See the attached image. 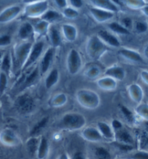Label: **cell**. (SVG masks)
Wrapping results in <instances>:
<instances>
[{
  "label": "cell",
  "instance_id": "ac0fdd59",
  "mask_svg": "<svg viewBox=\"0 0 148 159\" xmlns=\"http://www.w3.org/2000/svg\"><path fill=\"white\" fill-rule=\"evenodd\" d=\"M35 34L34 27L29 22H25L21 24L18 30V36L23 42H28L33 37Z\"/></svg>",
  "mask_w": 148,
  "mask_h": 159
},
{
  "label": "cell",
  "instance_id": "7a4b0ae2",
  "mask_svg": "<svg viewBox=\"0 0 148 159\" xmlns=\"http://www.w3.org/2000/svg\"><path fill=\"white\" fill-rule=\"evenodd\" d=\"M34 43L31 41L23 42L14 47L12 61L15 70H22L31 51Z\"/></svg>",
  "mask_w": 148,
  "mask_h": 159
},
{
  "label": "cell",
  "instance_id": "ba28073f",
  "mask_svg": "<svg viewBox=\"0 0 148 159\" xmlns=\"http://www.w3.org/2000/svg\"><path fill=\"white\" fill-rule=\"evenodd\" d=\"M48 10V2L46 1L30 2L25 9V14L29 18L41 17Z\"/></svg>",
  "mask_w": 148,
  "mask_h": 159
},
{
  "label": "cell",
  "instance_id": "f6af8a7d",
  "mask_svg": "<svg viewBox=\"0 0 148 159\" xmlns=\"http://www.w3.org/2000/svg\"><path fill=\"white\" fill-rule=\"evenodd\" d=\"M147 24L144 22H137L135 25V29L138 33H145L147 30Z\"/></svg>",
  "mask_w": 148,
  "mask_h": 159
},
{
  "label": "cell",
  "instance_id": "3957f363",
  "mask_svg": "<svg viewBox=\"0 0 148 159\" xmlns=\"http://www.w3.org/2000/svg\"><path fill=\"white\" fill-rule=\"evenodd\" d=\"M76 98L78 104L84 108L94 110L100 106V96L93 90L88 89L78 90Z\"/></svg>",
  "mask_w": 148,
  "mask_h": 159
},
{
  "label": "cell",
  "instance_id": "7bdbcfd3",
  "mask_svg": "<svg viewBox=\"0 0 148 159\" xmlns=\"http://www.w3.org/2000/svg\"><path fill=\"white\" fill-rule=\"evenodd\" d=\"M145 2L144 1H128L126 2V5L133 9H141L146 5Z\"/></svg>",
  "mask_w": 148,
  "mask_h": 159
},
{
  "label": "cell",
  "instance_id": "7dc6e473",
  "mask_svg": "<svg viewBox=\"0 0 148 159\" xmlns=\"http://www.w3.org/2000/svg\"><path fill=\"white\" fill-rule=\"evenodd\" d=\"M121 25H123L126 29L129 30V29L132 25V20L130 18H124L123 19H122Z\"/></svg>",
  "mask_w": 148,
  "mask_h": 159
},
{
  "label": "cell",
  "instance_id": "44dd1931",
  "mask_svg": "<svg viewBox=\"0 0 148 159\" xmlns=\"http://www.w3.org/2000/svg\"><path fill=\"white\" fill-rule=\"evenodd\" d=\"M128 92L132 100L137 104H140L144 98V92L140 86L137 84H131L128 87Z\"/></svg>",
  "mask_w": 148,
  "mask_h": 159
},
{
  "label": "cell",
  "instance_id": "9c48e42d",
  "mask_svg": "<svg viewBox=\"0 0 148 159\" xmlns=\"http://www.w3.org/2000/svg\"><path fill=\"white\" fill-rule=\"evenodd\" d=\"M0 142L4 145L15 147L20 143V139L13 130L7 128L0 132Z\"/></svg>",
  "mask_w": 148,
  "mask_h": 159
},
{
  "label": "cell",
  "instance_id": "e0dca14e",
  "mask_svg": "<svg viewBox=\"0 0 148 159\" xmlns=\"http://www.w3.org/2000/svg\"><path fill=\"white\" fill-rule=\"evenodd\" d=\"M42 76L39 71V68H38V65L36 66L34 69L32 70L29 74L25 77L23 83L21 85V90L25 89L27 88H29L36 84L37 81L39 79L40 76Z\"/></svg>",
  "mask_w": 148,
  "mask_h": 159
},
{
  "label": "cell",
  "instance_id": "4dcf8cb0",
  "mask_svg": "<svg viewBox=\"0 0 148 159\" xmlns=\"http://www.w3.org/2000/svg\"><path fill=\"white\" fill-rule=\"evenodd\" d=\"M108 29L110 30L113 33L119 34V35H129L130 31L126 28H124L123 25H121V23L117 22H111L108 24Z\"/></svg>",
  "mask_w": 148,
  "mask_h": 159
},
{
  "label": "cell",
  "instance_id": "f35d334b",
  "mask_svg": "<svg viewBox=\"0 0 148 159\" xmlns=\"http://www.w3.org/2000/svg\"><path fill=\"white\" fill-rule=\"evenodd\" d=\"M63 16L68 19H75L78 16V12L71 7H68L63 10Z\"/></svg>",
  "mask_w": 148,
  "mask_h": 159
},
{
  "label": "cell",
  "instance_id": "ffe728a7",
  "mask_svg": "<svg viewBox=\"0 0 148 159\" xmlns=\"http://www.w3.org/2000/svg\"><path fill=\"white\" fill-rule=\"evenodd\" d=\"M119 54L121 57H123L127 61L132 63H141L143 62V58L141 55L137 51L132 50L130 49L122 48L119 51Z\"/></svg>",
  "mask_w": 148,
  "mask_h": 159
},
{
  "label": "cell",
  "instance_id": "4316f807",
  "mask_svg": "<svg viewBox=\"0 0 148 159\" xmlns=\"http://www.w3.org/2000/svg\"><path fill=\"white\" fill-rule=\"evenodd\" d=\"M49 143L47 139L45 137H42L40 138L39 144L37 152H36V157L38 159H46L49 153Z\"/></svg>",
  "mask_w": 148,
  "mask_h": 159
},
{
  "label": "cell",
  "instance_id": "ee69618b",
  "mask_svg": "<svg viewBox=\"0 0 148 159\" xmlns=\"http://www.w3.org/2000/svg\"><path fill=\"white\" fill-rule=\"evenodd\" d=\"M12 39L10 36L4 34V35L0 36V47H7L11 44Z\"/></svg>",
  "mask_w": 148,
  "mask_h": 159
},
{
  "label": "cell",
  "instance_id": "5bb4252c",
  "mask_svg": "<svg viewBox=\"0 0 148 159\" xmlns=\"http://www.w3.org/2000/svg\"><path fill=\"white\" fill-rule=\"evenodd\" d=\"M81 136L86 141L91 143H100L104 140L97 129L94 127H84L81 132Z\"/></svg>",
  "mask_w": 148,
  "mask_h": 159
},
{
  "label": "cell",
  "instance_id": "ab89813d",
  "mask_svg": "<svg viewBox=\"0 0 148 159\" xmlns=\"http://www.w3.org/2000/svg\"><path fill=\"white\" fill-rule=\"evenodd\" d=\"M7 75L0 71V96L2 95L7 87Z\"/></svg>",
  "mask_w": 148,
  "mask_h": 159
},
{
  "label": "cell",
  "instance_id": "1f68e13d",
  "mask_svg": "<svg viewBox=\"0 0 148 159\" xmlns=\"http://www.w3.org/2000/svg\"><path fill=\"white\" fill-rule=\"evenodd\" d=\"M12 57L10 56L9 53H6L5 55H3L1 65H0V69H1V72H3L8 75L10 73V70L12 68Z\"/></svg>",
  "mask_w": 148,
  "mask_h": 159
},
{
  "label": "cell",
  "instance_id": "681fc988",
  "mask_svg": "<svg viewBox=\"0 0 148 159\" xmlns=\"http://www.w3.org/2000/svg\"><path fill=\"white\" fill-rule=\"evenodd\" d=\"M55 5H56L57 7L59 8H61V9L64 10L65 8H66L68 7V2L67 1H65V0H63V1H62V0H57V1H55Z\"/></svg>",
  "mask_w": 148,
  "mask_h": 159
},
{
  "label": "cell",
  "instance_id": "f5cc1de1",
  "mask_svg": "<svg viewBox=\"0 0 148 159\" xmlns=\"http://www.w3.org/2000/svg\"><path fill=\"white\" fill-rule=\"evenodd\" d=\"M141 12L145 15L146 16H148V4L147 3L144 7L141 9Z\"/></svg>",
  "mask_w": 148,
  "mask_h": 159
},
{
  "label": "cell",
  "instance_id": "30bf717a",
  "mask_svg": "<svg viewBox=\"0 0 148 159\" xmlns=\"http://www.w3.org/2000/svg\"><path fill=\"white\" fill-rule=\"evenodd\" d=\"M22 8L19 5H12L5 8L0 13V23H7L16 19L21 13Z\"/></svg>",
  "mask_w": 148,
  "mask_h": 159
},
{
  "label": "cell",
  "instance_id": "83f0119b",
  "mask_svg": "<svg viewBox=\"0 0 148 159\" xmlns=\"http://www.w3.org/2000/svg\"><path fill=\"white\" fill-rule=\"evenodd\" d=\"M40 18L42 19V20L50 23L61 19L62 15L60 12L56 11V10H47Z\"/></svg>",
  "mask_w": 148,
  "mask_h": 159
},
{
  "label": "cell",
  "instance_id": "d6a6232c",
  "mask_svg": "<svg viewBox=\"0 0 148 159\" xmlns=\"http://www.w3.org/2000/svg\"><path fill=\"white\" fill-rule=\"evenodd\" d=\"M135 113L137 116L145 120V121H148V104L147 103H140L138 104L135 108Z\"/></svg>",
  "mask_w": 148,
  "mask_h": 159
},
{
  "label": "cell",
  "instance_id": "db71d44e",
  "mask_svg": "<svg viewBox=\"0 0 148 159\" xmlns=\"http://www.w3.org/2000/svg\"><path fill=\"white\" fill-rule=\"evenodd\" d=\"M57 159H69V156L66 152H63L57 157Z\"/></svg>",
  "mask_w": 148,
  "mask_h": 159
},
{
  "label": "cell",
  "instance_id": "2e32d148",
  "mask_svg": "<svg viewBox=\"0 0 148 159\" xmlns=\"http://www.w3.org/2000/svg\"><path fill=\"white\" fill-rule=\"evenodd\" d=\"M118 143L123 144V145H132L134 143V139L131 134V133L128 130L123 129V127L121 129L115 132V141Z\"/></svg>",
  "mask_w": 148,
  "mask_h": 159
},
{
  "label": "cell",
  "instance_id": "7c38bea8",
  "mask_svg": "<svg viewBox=\"0 0 148 159\" xmlns=\"http://www.w3.org/2000/svg\"><path fill=\"white\" fill-rule=\"evenodd\" d=\"M96 36L108 47L116 48V47H120L121 46V43L116 36L106 30H101L99 31Z\"/></svg>",
  "mask_w": 148,
  "mask_h": 159
},
{
  "label": "cell",
  "instance_id": "484cf974",
  "mask_svg": "<svg viewBox=\"0 0 148 159\" xmlns=\"http://www.w3.org/2000/svg\"><path fill=\"white\" fill-rule=\"evenodd\" d=\"M96 85L98 86L100 89L104 90H113L117 87V81L110 77L104 76L102 78L99 79L96 81Z\"/></svg>",
  "mask_w": 148,
  "mask_h": 159
},
{
  "label": "cell",
  "instance_id": "8d00e7d4",
  "mask_svg": "<svg viewBox=\"0 0 148 159\" xmlns=\"http://www.w3.org/2000/svg\"><path fill=\"white\" fill-rule=\"evenodd\" d=\"M121 113H123V117L125 118L126 121H127L128 124H134L135 121H136V118H135V116L134 113H133L129 109L126 108L125 106H123V105H121Z\"/></svg>",
  "mask_w": 148,
  "mask_h": 159
},
{
  "label": "cell",
  "instance_id": "816d5d0a",
  "mask_svg": "<svg viewBox=\"0 0 148 159\" xmlns=\"http://www.w3.org/2000/svg\"><path fill=\"white\" fill-rule=\"evenodd\" d=\"M72 159H86L84 155H83L82 152H77L74 155Z\"/></svg>",
  "mask_w": 148,
  "mask_h": 159
},
{
  "label": "cell",
  "instance_id": "cb8c5ba5",
  "mask_svg": "<svg viewBox=\"0 0 148 159\" xmlns=\"http://www.w3.org/2000/svg\"><path fill=\"white\" fill-rule=\"evenodd\" d=\"M48 34L52 48L61 46L62 44V34L56 27L54 25H50L48 31Z\"/></svg>",
  "mask_w": 148,
  "mask_h": 159
},
{
  "label": "cell",
  "instance_id": "8fae6325",
  "mask_svg": "<svg viewBox=\"0 0 148 159\" xmlns=\"http://www.w3.org/2000/svg\"><path fill=\"white\" fill-rule=\"evenodd\" d=\"M53 58H54V50L52 47H50L45 51L38 65L41 75H44L49 71L52 66Z\"/></svg>",
  "mask_w": 148,
  "mask_h": 159
},
{
  "label": "cell",
  "instance_id": "277c9868",
  "mask_svg": "<svg viewBox=\"0 0 148 159\" xmlns=\"http://www.w3.org/2000/svg\"><path fill=\"white\" fill-rule=\"evenodd\" d=\"M86 52L88 56L93 61H97L108 49V47L104 44L96 36L89 39L86 44Z\"/></svg>",
  "mask_w": 148,
  "mask_h": 159
},
{
  "label": "cell",
  "instance_id": "f546056e",
  "mask_svg": "<svg viewBox=\"0 0 148 159\" xmlns=\"http://www.w3.org/2000/svg\"><path fill=\"white\" fill-rule=\"evenodd\" d=\"M39 141L40 139L38 138L37 137H31L29 139H27L25 146H26V150L29 154L36 155Z\"/></svg>",
  "mask_w": 148,
  "mask_h": 159
},
{
  "label": "cell",
  "instance_id": "680465c9",
  "mask_svg": "<svg viewBox=\"0 0 148 159\" xmlns=\"http://www.w3.org/2000/svg\"><path fill=\"white\" fill-rule=\"evenodd\" d=\"M1 105H2V102H1V100H0V107H1Z\"/></svg>",
  "mask_w": 148,
  "mask_h": 159
},
{
  "label": "cell",
  "instance_id": "11a10c76",
  "mask_svg": "<svg viewBox=\"0 0 148 159\" xmlns=\"http://www.w3.org/2000/svg\"><path fill=\"white\" fill-rule=\"evenodd\" d=\"M145 132L148 133V121H145Z\"/></svg>",
  "mask_w": 148,
  "mask_h": 159
},
{
  "label": "cell",
  "instance_id": "f907efd6",
  "mask_svg": "<svg viewBox=\"0 0 148 159\" xmlns=\"http://www.w3.org/2000/svg\"><path fill=\"white\" fill-rule=\"evenodd\" d=\"M140 76L141 78V80H142L144 82H145L146 84L148 85V71L146 70H141L140 73Z\"/></svg>",
  "mask_w": 148,
  "mask_h": 159
},
{
  "label": "cell",
  "instance_id": "e575fe53",
  "mask_svg": "<svg viewBox=\"0 0 148 159\" xmlns=\"http://www.w3.org/2000/svg\"><path fill=\"white\" fill-rule=\"evenodd\" d=\"M49 119L47 117H44L40 121H38L37 124L34 126V127L32 129L31 134V137H36L42 132V131L44 129V128L47 126V123H48Z\"/></svg>",
  "mask_w": 148,
  "mask_h": 159
},
{
  "label": "cell",
  "instance_id": "74e56055",
  "mask_svg": "<svg viewBox=\"0 0 148 159\" xmlns=\"http://www.w3.org/2000/svg\"><path fill=\"white\" fill-rule=\"evenodd\" d=\"M96 159H111V155L106 148L98 147L94 151Z\"/></svg>",
  "mask_w": 148,
  "mask_h": 159
},
{
  "label": "cell",
  "instance_id": "836d02e7",
  "mask_svg": "<svg viewBox=\"0 0 148 159\" xmlns=\"http://www.w3.org/2000/svg\"><path fill=\"white\" fill-rule=\"evenodd\" d=\"M67 102V96L64 93H60L50 100V105L55 108L63 106Z\"/></svg>",
  "mask_w": 148,
  "mask_h": 159
},
{
  "label": "cell",
  "instance_id": "60d3db41",
  "mask_svg": "<svg viewBox=\"0 0 148 159\" xmlns=\"http://www.w3.org/2000/svg\"><path fill=\"white\" fill-rule=\"evenodd\" d=\"M100 74V68H99L97 66H92L87 70V71L85 73V75L90 79H94L99 76Z\"/></svg>",
  "mask_w": 148,
  "mask_h": 159
},
{
  "label": "cell",
  "instance_id": "8992f818",
  "mask_svg": "<svg viewBox=\"0 0 148 159\" xmlns=\"http://www.w3.org/2000/svg\"><path fill=\"white\" fill-rule=\"evenodd\" d=\"M67 70L70 74L76 75L81 70L82 66V58L80 53L76 49H71L66 58Z\"/></svg>",
  "mask_w": 148,
  "mask_h": 159
},
{
  "label": "cell",
  "instance_id": "5b68a950",
  "mask_svg": "<svg viewBox=\"0 0 148 159\" xmlns=\"http://www.w3.org/2000/svg\"><path fill=\"white\" fill-rule=\"evenodd\" d=\"M45 44L44 41L39 40L33 44V46L31 47V51L28 57L27 61L25 62L24 66H23L21 71H25L27 69H29L32 67L36 62L38 61L40 57L42 56L43 52L44 50Z\"/></svg>",
  "mask_w": 148,
  "mask_h": 159
},
{
  "label": "cell",
  "instance_id": "9a60e30c",
  "mask_svg": "<svg viewBox=\"0 0 148 159\" xmlns=\"http://www.w3.org/2000/svg\"><path fill=\"white\" fill-rule=\"evenodd\" d=\"M96 129L101 134L104 139L108 141H115V132L112 126L105 121H99L96 124Z\"/></svg>",
  "mask_w": 148,
  "mask_h": 159
},
{
  "label": "cell",
  "instance_id": "d590c367",
  "mask_svg": "<svg viewBox=\"0 0 148 159\" xmlns=\"http://www.w3.org/2000/svg\"><path fill=\"white\" fill-rule=\"evenodd\" d=\"M49 23L45 22V21H40L37 24L34 25V32L39 35H44V34L48 33L49 29Z\"/></svg>",
  "mask_w": 148,
  "mask_h": 159
},
{
  "label": "cell",
  "instance_id": "7402d4cb",
  "mask_svg": "<svg viewBox=\"0 0 148 159\" xmlns=\"http://www.w3.org/2000/svg\"><path fill=\"white\" fill-rule=\"evenodd\" d=\"M91 4L92 7L100 8V9L111 12L113 13H115V12L119 11V7L115 5L114 2L112 1H101V0L95 1V0H94V1L91 2Z\"/></svg>",
  "mask_w": 148,
  "mask_h": 159
},
{
  "label": "cell",
  "instance_id": "4fadbf2b",
  "mask_svg": "<svg viewBox=\"0 0 148 159\" xmlns=\"http://www.w3.org/2000/svg\"><path fill=\"white\" fill-rule=\"evenodd\" d=\"M89 10L92 18L98 23L108 22V20H111L115 16V13L100 9V8L97 7H91Z\"/></svg>",
  "mask_w": 148,
  "mask_h": 159
},
{
  "label": "cell",
  "instance_id": "9f6ffc18",
  "mask_svg": "<svg viewBox=\"0 0 148 159\" xmlns=\"http://www.w3.org/2000/svg\"><path fill=\"white\" fill-rule=\"evenodd\" d=\"M145 56L148 58V44L147 45V47H146V48L145 49Z\"/></svg>",
  "mask_w": 148,
  "mask_h": 159
},
{
  "label": "cell",
  "instance_id": "d4e9b609",
  "mask_svg": "<svg viewBox=\"0 0 148 159\" xmlns=\"http://www.w3.org/2000/svg\"><path fill=\"white\" fill-rule=\"evenodd\" d=\"M60 79V74L57 68H52L50 70L47 74V76L45 79L44 81V85L45 87L47 89H51L56 85L57 82H58Z\"/></svg>",
  "mask_w": 148,
  "mask_h": 159
},
{
  "label": "cell",
  "instance_id": "52a82bcc",
  "mask_svg": "<svg viewBox=\"0 0 148 159\" xmlns=\"http://www.w3.org/2000/svg\"><path fill=\"white\" fill-rule=\"evenodd\" d=\"M16 108L23 114H29L35 110L36 104L34 99L26 93L18 96L15 102Z\"/></svg>",
  "mask_w": 148,
  "mask_h": 159
},
{
  "label": "cell",
  "instance_id": "6da1fadb",
  "mask_svg": "<svg viewBox=\"0 0 148 159\" xmlns=\"http://www.w3.org/2000/svg\"><path fill=\"white\" fill-rule=\"evenodd\" d=\"M87 123L85 116L78 113H68L64 114L57 124L60 129L77 131L84 128Z\"/></svg>",
  "mask_w": 148,
  "mask_h": 159
},
{
  "label": "cell",
  "instance_id": "bcb514c9",
  "mask_svg": "<svg viewBox=\"0 0 148 159\" xmlns=\"http://www.w3.org/2000/svg\"><path fill=\"white\" fill-rule=\"evenodd\" d=\"M111 126H112L113 129L114 130V132H116V131L121 129L123 127V124L118 119H114L112 121V124H111Z\"/></svg>",
  "mask_w": 148,
  "mask_h": 159
},
{
  "label": "cell",
  "instance_id": "c3c4849f",
  "mask_svg": "<svg viewBox=\"0 0 148 159\" xmlns=\"http://www.w3.org/2000/svg\"><path fill=\"white\" fill-rule=\"evenodd\" d=\"M70 4V5L71 6V7L74 9H78V8H81L83 6L82 1H78V0H71L69 2L68 5Z\"/></svg>",
  "mask_w": 148,
  "mask_h": 159
},
{
  "label": "cell",
  "instance_id": "f1b7e54d",
  "mask_svg": "<svg viewBox=\"0 0 148 159\" xmlns=\"http://www.w3.org/2000/svg\"><path fill=\"white\" fill-rule=\"evenodd\" d=\"M137 145L139 150L148 151V133L145 131H141L137 136Z\"/></svg>",
  "mask_w": 148,
  "mask_h": 159
},
{
  "label": "cell",
  "instance_id": "d6986e66",
  "mask_svg": "<svg viewBox=\"0 0 148 159\" xmlns=\"http://www.w3.org/2000/svg\"><path fill=\"white\" fill-rule=\"evenodd\" d=\"M61 31L62 36L69 42H74L78 36V31H77L76 27L70 23H64L62 25Z\"/></svg>",
  "mask_w": 148,
  "mask_h": 159
},
{
  "label": "cell",
  "instance_id": "6f0895ef",
  "mask_svg": "<svg viewBox=\"0 0 148 159\" xmlns=\"http://www.w3.org/2000/svg\"><path fill=\"white\" fill-rule=\"evenodd\" d=\"M2 57H3L2 53L0 52V65H1V62H2Z\"/></svg>",
  "mask_w": 148,
  "mask_h": 159
},
{
  "label": "cell",
  "instance_id": "b9f144b4",
  "mask_svg": "<svg viewBox=\"0 0 148 159\" xmlns=\"http://www.w3.org/2000/svg\"><path fill=\"white\" fill-rule=\"evenodd\" d=\"M130 159H148V151L137 150L131 155Z\"/></svg>",
  "mask_w": 148,
  "mask_h": 159
},
{
  "label": "cell",
  "instance_id": "603a6c76",
  "mask_svg": "<svg viewBox=\"0 0 148 159\" xmlns=\"http://www.w3.org/2000/svg\"><path fill=\"white\" fill-rule=\"evenodd\" d=\"M104 76L110 77L115 81H122L126 77V71L120 66H113L105 70L104 73Z\"/></svg>",
  "mask_w": 148,
  "mask_h": 159
}]
</instances>
